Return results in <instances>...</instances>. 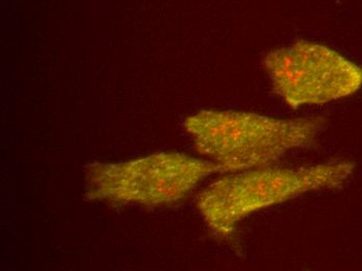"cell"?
<instances>
[{
	"label": "cell",
	"mask_w": 362,
	"mask_h": 271,
	"mask_svg": "<svg viewBox=\"0 0 362 271\" xmlns=\"http://www.w3.org/2000/svg\"><path fill=\"white\" fill-rule=\"evenodd\" d=\"M264 66L273 91L293 109L346 98L362 87L361 66L315 42L272 50Z\"/></svg>",
	"instance_id": "cell-4"
},
{
	"label": "cell",
	"mask_w": 362,
	"mask_h": 271,
	"mask_svg": "<svg viewBox=\"0 0 362 271\" xmlns=\"http://www.w3.org/2000/svg\"><path fill=\"white\" fill-rule=\"evenodd\" d=\"M220 169L211 161L160 153L123 163H94L86 171V197L112 204L169 206Z\"/></svg>",
	"instance_id": "cell-3"
},
{
	"label": "cell",
	"mask_w": 362,
	"mask_h": 271,
	"mask_svg": "<svg viewBox=\"0 0 362 271\" xmlns=\"http://www.w3.org/2000/svg\"><path fill=\"white\" fill-rule=\"evenodd\" d=\"M354 169L348 161H330L298 168L264 166L240 171L206 187L197 206L216 235L230 238L238 224L253 213L310 191L339 188Z\"/></svg>",
	"instance_id": "cell-2"
},
{
	"label": "cell",
	"mask_w": 362,
	"mask_h": 271,
	"mask_svg": "<svg viewBox=\"0 0 362 271\" xmlns=\"http://www.w3.org/2000/svg\"><path fill=\"white\" fill-rule=\"evenodd\" d=\"M325 125L322 117L280 119L218 110H203L183 123L196 149L220 173L260 168L291 151L309 149Z\"/></svg>",
	"instance_id": "cell-1"
}]
</instances>
